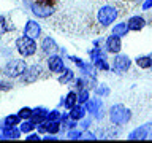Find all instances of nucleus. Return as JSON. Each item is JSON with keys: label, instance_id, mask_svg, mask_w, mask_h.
I'll return each mask as SVG.
<instances>
[{"label": "nucleus", "instance_id": "obj_1", "mask_svg": "<svg viewBox=\"0 0 152 143\" xmlns=\"http://www.w3.org/2000/svg\"><path fill=\"white\" fill-rule=\"evenodd\" d=\"M130 118H132V111L121 103L113 105L109 108V119H111V122L114 126H122V124L130 121Z\"/></svg>", "mask_w": 152, "mask_h": 143}, {"label": "nucleus", "instance_id": "obj_2", "mask_svg": "<svg viewBox=\"0 0 152 143\" xmlns=\"http://www.w3.org/2000/svg\"><path fill=\"white\" fill-rule=\"evenodd\" d=\"M27 69V64L26 60L22 59H13V60H8L3 67V75L8 76V78H18L21 76Z\"/></svg>", "mask_w": 152, "mask_h": 143}, {"label": "nucleus", "instance_id": "obj_3", "mask_svg": "<svg viewBox=\"0 0 152 143\" xmlns=\"http://www.w3.org/2000/svg\"><path fill=\"white\" fill-rule=\"evenodd\" d=\"M16 48L18 51L21 52L24 57H28V56H33L37 52V43H35V38H30L27 35L24 37H19L16 40Z\"/></svg>", "mask_w": 152, "mask_h": 143}, {"label": "nucleus", "instance_id": "obj_4", "mask_svg": "<svg viewBox=\"0 0 152 143\" xmlns=\"http://www.w3.org/2000/svg\"><path fill=\"white\" fill-rule=\"evenodd\" d=\"M116 18H117V10L114 7H109V5L102 7L98 10V13H97V19H98V22L102 24L103 27L111 26V24L116 21Z\"/></svg>", "mask_w": 152, "mask_h": 143}, {"label": "nucleus", "instance_id": "obj_5", "mask_svg": "<svg viewBox=\"0 0 152 143\" xmlns=\"http://www.w3.org/2000/svg\"><path fill=\"white\" fill-rule=\"evenodd\" d=\"M43 73V69L41 65H32V67H27L26 72L21 75V81L22 83H33V81L38 80V76Z\"/></svg>", "mask_w": 152, "mask_h": 143}, {"label": "nucleus", "instance_id": "obj_6", "mask_svg": "<svg viewBox=\"0 0 152 143\" xmlns=\"http://www.w3.org/2000/svg\"><path fill=\"white\" fill-rule=\"evenodd\" d=\"M102 108H103V103H102V100H100V99H89L87 102H86V110H87L90 114H94L97 119L103 118Z\"/></svg>", "mask_w": 152, "mask_h": 143}, {"label": "nucleus", "instance_id": "obj_7", "mask_svg": "<svg viewBox=\"0 0 152 143\" xmlns=\"http://www.w3.org/2000/svg\"><path fill=\"white\" fill-rule=\"evenodd\" d=\"M32 13L38 18H49L52 13H54V8L51 5H45V3H40V2H35L32 3Z\"/></svg>", "mask_w": 152, "mask_h": 143}, {"label": "nucleus", "instance_id": "obj_8", "mask_svg": "<svg viewBox=\"0 0 152 143\" xmlns=\"http://www.w3.org/2000/svg\"><path fill=\"white\" fill-rule=\"evenodd\" d=\"M132 65V60L130 57L125 56V54H117L116 57H114V64H113V69L119 72V73H122V72H127L128 69H130Z\"/></svg>", "mask_w": 152, "mask_h": 143}, {"label": "nucleus", "instance_id": "obj_9", "mask_svg": "<svg viewBox=\"0 0 152 143\" xmlns=\"http://www.w3.org/2000/svg\"><path fill=\"white\" fill-rule=\"evenodd\" d=\"M151 129H152V124L151 122L142 124L141 127H136L135 130H132L130 133H128V138H130V140H144L146 137H149Z\"/></svg>", "mask_w": 152, "mask_h": 143}, {"label": "nucleus", "instance_id": "obj_10", "mask_svg": "<svg viewBox=\"0 0 152 143\" xmlns=\"http://www.w3.org/2000/svg\"><path fill=\"white\" fill-rule=\"evenodd\" d=\"M104 46H106V51L111 52V54H119L122 49V41H121V37L117 35H109L106 38V43H104Z\"/></svg>", "mask_w": 152, "mask_h": 143}, {"label": "nucleus", "instance_id": "obj_11", "mask_svg": "<svg viewBox=\"0 0 152 143\" xmlns=\"http://www.w3.org/2000/svg\"><path fill=\"white\" fill-rule=\"evenodd\" d=\"M24 35L30 37V38H38L41 35V27L37 21H27L26 27H24Z\"/></svg>", "mask_w": 152, "mask_h": 143}, {"label": "nucleus", "instance_id": "obj_12", "mask_svg": "<svg viewBox=\"0 0 152 143\" xmlns=\"http://www.w3.org/2000/svg\"><path fill=\"white\" fill-rule=\"evenodd\" d=\"M48 67H49L51 72H54V73H60V72H64L65 69V64H64V59H62L60 56H49V59H48Z\"/></svg>", "mask_w": 152, "mask_h": 143}, {"label": "nucleus", "instance_id": "obj_13", "mask_svg": "<svg viewBox=\"0 0 152 143\" xmlns=\"http://www.w3.org/2000/svg\"><path fill=\"white\" fill-rule=\"evenodd\" d=\"M41 49H43L45 54L52 56L57 51V43L52 40L51 37H45V38H43V41H41Z\"/></svg>", "mask_w": 152, "mask_h": 143}, {"label": "nucleus", "instance_id": "obj_14", "mask_svg": "<svg viewBox=\"0 0 152 143\" xmlns=\"http://www.w3.org/2000/svg\"><path fill=\"white\" fill-rule=\"evenodd\" d=\"M127 24H128V29H130V30L140 32L141 29L146 26V21H144V18H142V16H132L127 21Z\"/></svg>", "mask_w": 152, "mask_h": 143}, {"label": "nucleus", "instance_id": "obj_15", "mask_svg": "<svg viewBox=\"0 0 152 143\" xmlns=\"http://www.w3.org/2000/svg\"><path fill=\"white\" fill-rule=\"evenodd\" d=\"M86 111H87V110L83 107V103H76L75 107L70 110V118L75 119V121H81V119L86 116Z\"/></svg>", "mask_w": 152, "mask_h": 143}, {"label": "nucleus", "instance_id": "obj_16", "mask_svg": "<svg viewBox=\"0 0 152 143\" xmlns=\"http://www.w3.org/2000/svg\"><path fill=\"white\" fill-rule=\"evenodd\" d=\"M89 56H90V59H92V62L95 65H97L98 62H102V60H106V54H104L100 48H94V49H90Z\"/></svg>", "mask_w": 152, "mask_h": 143}, {"label": "nucleus", "instance_id": "obj_17", "mask_svg": "<svg viewBox=\"0 0 152 143\" xmlns=\"http://www.w3.org/2000/svg\"><path fill=\"white\" fill-rule=\"evenodd\" d=\"M128 30H130V29H128V24L127 22H117L116 26L113 27V35H117V37H125L127 33H128Z\"/></svg>", "mask_w": 152, "mask_h": 143}, {"label": "nucleus", "instance_id": "obj_18", "mask_svg": "<svg viewBox=\"0 0 152 143\" xmlns=\"http://www.w3.org/2000/svg\"><path fill=\"white\" fill-rule=\"evenodd\" d=\"M19 135H21V129H18L16 126L14 127H7L3 129V132L0 133V138H18Z\"/></svg>", "mask_w": 152, "mask_h": 143}, {"label": "nucleus", "instance_id": "obj_19", "mask_svg": "<svg viewBox=\"0 0 152 143\" xmlns=\"http://www.w3.org/2000/svg\"><path fill=\"white\" fill-rule=\"evenodd\" d=\"M48 113H49V111H48L46 108H41V107L40 108H35V110H33V114H32V119L38 124V122L48 119Z\"/></svg>", "mask_w": 152, "mask_h": 143}, {"label": "nucleus", "instance_id": "obj_20", "mask_svg": "<svg viewBox=\"0 0 152 143\" xmlns=\"http://www.w3.org/2000/svg\"><path fill=\"white\" fill-rule=\"evenodd\" d=\"M62 103H64V107L66 110H71L76 103H78V94H76V92H68V94H66V97H65V100Z\"/></svg>", "mask_w": 152, "mask_h": 143}, {"label": "nucleus", "instance_id": "obj_21", "mask_svg": "<svg viewBox=\"0 0 152 143\" xmlns=\"http://www.w3.org/2000/svg\"><path fill=\"white\" fill-rule=\"evenodd\" d=\"M18 124H21V116L19 114H10L3 119V129L7 127H14L18 126Z\"/></svg>", "mask_w": 152, "mask_h": 143}, {"label": "nucleus", "instance_id": "obj_22", "mask_svg": "<svg viewBox=\"0 0 152 143\" xmlns=\"http://www.w3.org/2000/svg\"><path fill=\"white\" fill-rule=\"evenodd\" d=\"M35 126H38V124L30 118V119H24V121L21 122V127H19V129H21V132L28 133V132H32L33 129H35Z\"/></svg>", "mask_w": 152, "mask_h": 143}, {"label": "nucleus", "instance_id": "obj_23", "mask_svg": "<svg viewBox=\"0 0 152 143\" xmlns=\"http://www.w3.org/2000/svg\"><path fill=\"white\" fill-rule=\"evenodd\" d=\"M136 65L141 69H152V57L151 56H141L136 59Z\"/></svg>", "mask_w": 152, "mask_h": 143}, {"label": "nucleus", "instance_id": "obj_24", "mask_svg": "<svg viewBox=\"0 0 152 143\" xmlns=\"http://www.w3.org/2000/svg\"><path fill=\"white\" fill-rule=\"evenodd\" d=\"M75 78V73H73V70H70V69H64V75L59 78V81L60 83H64V84H66V83H70L71 80Z\"/></svg>", "mask_w": 152, "mask_h": 143}, {"label": "nucleus", "instance_id": "obj_25", "mask_svg": "<svg viewBox=\"0 0 152 143\" xmlns=\"http://www.w3.org/2000/svg\"><path fill=\"white\" fill-rule=\"evenodd\" d=\"M90 99L89 89H79L78 91V103H86Z\"/></svg>", "mask_w": 152, "mask_h": 143}, {"label": "nucleus", "instance_id": "obj_26", "mask_svg": "<svg viewBox=\"0 0 152 143\" xmlns=\"http://www.w3.org/2000/svg\"><path fill=\"white\" fill-rule=\"evenodd\" d=\"M95 94H97L98 97H106V95H109V88L106 84H100V86H97V89H95Z\"/></svg>", "mask_w": 152, "mask_h": 143}, {"label": "nucleus", "instance_id": "obj_27", "mask_svg": "<svg viewBox=\"0 0 152 143\" xmlns=\"http://www.w3.org/2000/svg\"><path fill=\"white\" fill-rule=\"evenodd\" d=\"M18 114L21 116V119H30L32 114H33V110L28 108V107H26V108H21V110H19Z\"/></svg>", "mask_w": 152, "mask_h": 143}, {"label": "nucleus", "instance_id": "obj_28", "mask_svg": "<svg viewBox=\"0 0 152 143\" xmlns=\"http://www.w3.org/2000/svg\"><path fill=\"white\" fill-rule=\"evenodd\" d=\"M60 130V122L59 121H49V127H48V133H57Z\"/></svg>", "mask_w": 152, "mask_h": 143}, {"label": "nucleus", "instance_id": "obj_29", "mask_svg": "<svg viewBox=\"0 0 152 143\" xmlns=\"http://www.w3.org/2000/svg\"><path fill=\"white\" fill-rule=\"evenodd\" d=\"M48 121H62V114L57 110H52L48 113Z\"/></svg>", "mask_w": 152, "mask_h": 143}, {"label": "nucleus", "instance_id": "obj_30", "mask_svg": "<svg viewBox=\"0 0 152 143\" xmlns=\"http://www.w3.org/2000/svg\"><path fill=\"white\" fill-rule=\"evenodd\" d=\"M81 137H83V133H81V130H76V127L68 132V138H71V140H78Z\"/></svg>", "mask_w": 152, "mask_h": 143}, {"label": "nucleus", "instance_id": "obj_31", "mask_svg": "<svg viewBox=\"0 0 152 143\" xmlns=\"http://www.w3.org/2000/svg\"><path fill=\"white\" fill-rule=\"evenodd\" d=\"M11 88H13L11 83H8V81H0V91H8Z\"/></svg>", "mask_w": 152, "mask_h": 143}, {"label": "nucleus", "instance_id": "obj_32", "mask_svg": "<svg viewBox=\"0 0 152 143\" xmlns=\"http://www.w3.org/2000/svg\"><path fill=\"white\" fill-rule=\"evenodd\" d=\"M81 121H83V122H81V127H83V129H87L90 124H92V121H90V119H84V118H83Z\"/></svg>", "mask_w": 152, "mask_h": 143}, {"label": "nucleus", "instance_id": "obj_33", "mask_svg": "<svg viewBox=\"0 0 152 143\" xmlns=\"http://www.w3.org/2000/svg\"><path fill=\"white\" fill-rule=\"evenodd\" d=\"M27 138V140H40V132H38V133H28V137H26Z\"/></svg>", "mask_w": 152, "mask_h": 143}, {"label": "nucleus", "instance_id": "obj_34", "mask_svg": "<svg viewBox=\"0 0 152 143\" xmlns=\"http://www.w3.org/2000/svg\"><path fill=\"white\" fill-rule=\"evenodd\" d=\"M152 8V0H144L142 3V10H151Z\"/></svg>", "mask_w": 152, "mask_h": 143}, {"label": "nucleus", "instance_id": "obj_35", "mask_svg": "<svg viewBox=\"0 0 152 143\" xmlns=\"http://www.w3.org/2000/svg\"><path fill=\"white\" fill-rule=\"evenodd\" d=\"M81 138H89V140H95V138H97V137H95L92 132H86V133H84V135L81 137Z\"/></svg>", "mask_w": 152, "mask_h": 143}, {"label": "nucleus", "instance_id": "obj_36", "mask_svg": "<svg viewBox=\"0 0 152 143\" xmlns=\"http://www.w3.org/2000/svg\"><path fill=\"white\" fill-rule=\"evenodd\" d=\"M3 21H5V18H3V16H0V22H3Z\"/></svg>", "mask_w": 152, "mask_h": 143}, {"label": "nucleus", "instance_id": "obj_37", "mask_svg": "<svg viewBox=\"0 0 152 143\" xmlns=\"http://www.w3.org/2000/svg\"><path fill=\"white\" fill-rule=\"evenodd\" d=\"M149 135H151V138H152V129H151V133H149Z\"/></svg>", "mask_w": 152, "mask_h": 143}, {"label": "nucleus", "instance_id": "obj_38", "mask_svg": "<svg viewBox=\"0 0 152 143\" xmlns=\"http://www.w3.org/2000/svg\"><path fill=\"white\" fill-rule=\"evenodd\" d=\"M135 2H138V0H135Z\"/></svg>", "mask_w": 152, "mask_h": 143}]
</instances>
